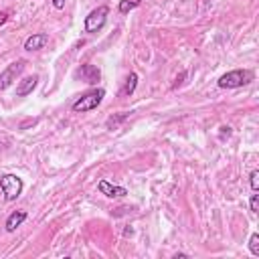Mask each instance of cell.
Segmentation results:
<instances>
[{
  "mask_svg": "<svg viewBox=\"0 0 259 259\" xmlns=\"http://www.w3.org/2000/svg\"><path fill=\"white\" fill-rule=\"evenodd\" d=\"M253 77H255V75H253V71H249V69H233V71L221 75L217 83H219L221 89H235V87H243V85L251 83Z\"/></svg>",
  "mask_w": 259,
  "mask_h": 259,
  "instance_id": "obj_1",
  "label": "cell"
},
{
  "mask_svg": "<svg viewBox=\"0 0 259 259\" xmlns=\"http://www.w3.org/2000/svg\"><path fill=\"white\" fill-rule=\"evenodd\" d=\"M103 97H105V89H93V91H87L85 95H81L75 103H73V111L75 113H83V111H91V109H95L101 101H103Z\"/></svg>",
  "mask_w": 259,
  "mask_h": 259,
  "instance_id": "obj_2",
  "label": "cell"
},
{
  "mask_svg": "<svg viewBox=\"0 0 259 259\" xmlns=\"http://www.w3.org/2000/svg\"><path fill=\"white\" fill-rule=\"evenodd\" d=\"M107 14H109V8L107 6H97L93 8L87 16H85V32L93 34V32H99L105 22H107Z\"/></svg>",
  "mask_w": 259,
  "mask_h": 259,
  "instance_id": "obj_3",
  "label": "cell"
},
{
  "mask_svg": "<svg viewBox=\"0 0 259 259\" xmlns=\"http://www.w3.org/2000/svg\"><path fill=\"white\" fill-rule=\"evenodd\" d=\"M22 180L16 176V174H4L2 178H0V190H2V194H4V200H16L18 196H20V192H22Z\"/></svg>",
  "mask_w": 259,
  "mask_h": 259,
  "instance_id": "obj_4",
  "label": "cell"
},
{
  "mask_svg": "<svg viewBox=\"0 0 259 259\" xmlns=\"http://www.w3.org/2000/svg\"><path fill=\"white\" fill-rule=\"evenodd\" d=\"M22 71H24V61H14V63H10L4 71H0V91L8 89V87L16 81V77H18Z\"/></svg>",
  "mask_w": 259,
  "mask_h": 259,
  "instance_id": "obj_5",
  "label": "cell"
},
{
  "mask_svg": "<svg viewBox=\"0 0 259 259\" xmlns=\"http://www.w3.org/2000/svg\"><path fill=\"white\" fill-rule=\"evenodd\" d=\"M75 77L77 79H81L83 83H87V85H95L99 79H101V71L95 67V65H81L77 71H75Z\"/></svg>",
  "mask_w": 259,
  "mask_h": 259,
  "instance_id": "obj_6",
  "label": "cell"
},
{
  "mask_svg": "<svg viewBox=\"0 0 259 259\" xmlns=\"http://www.w3.org/2000/svg\"><path fill=\"white\" fill-rule=\"evenodd\" d=\"M97 190L101 194H105L107 198H119V196H125L127 194V188L123 186H117V184H111L107 180H99L97 182Z\"/></svg>",
  "mask_w": 259,
  "mask_h": 259,
  "instance_id": "obj_7",
  "label": "cell"
},
{
  "mask_svg": "<svg viewBox=\"0 0 259 259\" xmlns=\"http://www.w3.org/2000/svg\"><path fill=\"white\" fill-rule=\"evenodd\" d=\"M36 83H38V75H28V77L20 79L18 85H16V95H18V97H26L28 93L34 91Z\"/></svg>",
  "mask_w": 259,
  "mask_h": 259,
  "instance_id": "obj_8",
  "label": "cell"
},
{
  "mask_svg": "<svg viewBox=\"0 0 259 259\" xmlns=\"http://www.w3.org/2000/svg\"><path fill=\"white\" fill-rule=\"evenodd\" d=\"M47 42H49V34H47V32H36V34L28 36V38L24 40V49H26V51H38V49H42Z\"/></svg>",
  "mask_w": 259,
  "mask_h": 259,
  "instance_id": "obj_9",
  "label": "cell"
},
{
  "mask_svg": "<svg viewBox=\"0 0 259 259\" xmlns=\"http://www.w3.org/2000/svg\"><path fill=\"white\" fill-rule=\"evenodd\" d=\"M26 217H28V214H26V210H14V212L6 219V225H4V227H6V231H8V233L16 231V227H20V225L26 221Z\"/></svg>",
  "mask_w": 259,
  "mask_h": 259,
  "instance_id": "obj_10",
  "label": "cell"
},
{
  "mask_svg": "<svg viewBox=\"0 0 259 259\" xmlns=\"http://www.w3.org/2000/svg\"><path fill=\"white\" fill-rule=\"evenodd\" d=\"M136 85H138V73H130L127 77H125V83H123V87H121V95H132L134 91H136Z\"/></svg>",
  "mask_w": 259,
  "mask_h": 259,
  "instance_id": "obj_11",
  "label": "cell"
},
{
  "mask_svg": "<svg viewBox=\"0 0 259 259\" xmlns=\"http://www.w3.org/2000/svg\"><path fill=\"white\" fill-rule=\"evenodd\" d=\"M130 117V111H119V113H115V115H109L107 117V121H105V125H107V130H115L121 121H125Z\"/></svg>",
  "mask_w": 259,
  "mask_h": 259,
  "instance_id": "obj_12",
  "label": "cell"
},
{
  "mask_svg": "<svg viewBox=\"0 0 259 259\" xmlns=\"http://www.w3.org/2000/svg\"><path fill=\"white\" fill-rule=\"evenodd\" d=\"M140 4H142V0H119L117 10H119L121 14H127V12H132L134 8H138Z\"/></svg>",
  "mask_w": 259,
  "mask_h": 259,
  "instance_id": "obj_13",
  "label": "cell"
},
{
  "mask_svg": "<svg viewBox=\"0 0 259 259\" xmlns=\"http://www.w3.org/2000/svg\"><path fill=\"white\" fill-rule=\"evenodd\" d=\"M249 251H251V255L259 257V233H253L249 237Z\"/></svg>",
  "mask_w": 259,
  "mask_h": 259,
  "instance_id": "obj_14",
  "label": "cell"
},
{
  "mask_svg": "<svg viewBox=\"0 0 259 259\" xmlns=\"http://www.w3.org/2000/svg\"><path fill=\"white\" fill-rule=\"evenodd\" d=\"M249 184H251V190L257 192L259 190V170H253L249 174Z\"/></svg>",
  "mask_w": 259,
  "mask_h": 259,
  "instance_id": "obj_15",
  "label": "cell"
},
{
  "mask_svg": "<svg viewBox=\"0 0 259 259\" xmlns=\"http://www.w3.org/2000/svg\"><path fill=\"white\" fill-rule=\"evenodd\" d=\"M249 208H251L253 212L259 210V194H253V196H251V200H249Z\"/></svg>",
  "mask_w": 259,
  "mask_h": 259,
  "instance_id": "obj_16",
  "label": "cell"
},
{
  "mask_svg": "<svg viewBox=\"0 0 259 259\" xmlns=\"http://www.w3.org/2000/svg\"><path fill=\"white\" fill-rule=\"evenodd\" d=\"M184 77H186V71H182V73L176 77V81H174V85H172V87H178V85L182 83V79H184Z\"/></svg>",
  "mask_w": 259,
  "mask_h": 259,
  "instance_id": "obj_17",
  "label": "cell"
},
{
  "mask_svg": "<svg viewBox=\"0 0 259 259\" xmlns=\"http://www.w3.org/2000/svg\"><path fill=\"white\" fill-rule=\"evenodd\" d=\"M65 2H67V0H53V6H55L57 10H61V8H65Z\"/></svg>",
  "mask_w": 259,
  "mask_h": 259,
  "instance_id": "obj_18",
  "label": "cell"
},
{
  "mask_svg": "<svg viewBox=\"0 0 259 259\" xmlns=\"http://www.w3.org/2000/svg\"><path fill=\"white\" fill-rule=\"evenodd\" d=\"M6 20H8V12H0V26H2Z\"/></svg>",
  "mask_w": 259,
  "mask_h": 259,
  "instance_id": "obj_19",
  "label": "cell"
}]
</instances>
